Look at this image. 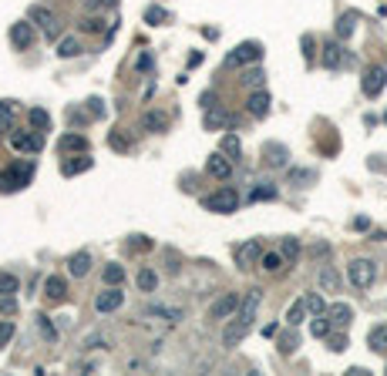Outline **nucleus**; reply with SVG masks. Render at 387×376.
<instances>
[{"instance_id":"1","label":"nucleus","mask_w":387,"mask_h":376,"mask_svg":"<svg viewBox=\"0 0 387 376\" xmlns=\"http://www.w3.org/2000/svg\"><path fill=\"white\" fill-rule=\"evenodd\" d=\"M31 178H34V165H31V162H24V165H10V169L0 171V191H3V195L20 191V188L31 185Z\"/></svg>"},{"instance_id":"2","label":"nucleus","mask_w":387,"mask_h":376,"mask_svg":"<svg viewBox=\"0 0 387 376\" xmlns=\"http://www.w3.org/2000/svg\"><path fill=\"white\" fill-rule=\"evenodd\" d=\"M347 279L354 289H370V285L377 282V263H374V259H350Z\"/></svg>"},{"instance_id":"3","label":"nucleus","mask_w":387,"mask_h":376,"mask_svg":"<svg viewBox=\"0 0 387 376\" xmlns=\"http://www.w3.org/2000/svg\"><path fill=\"white\" fill-rule=\"evenodd\" d=\"M202 208H206V212H215V215H232V212L239 208V191H236V188H219V191L202 198Z\"/></svg>"},{"instance_id":"4","label":"nucleus","mask_w":387,"mask_h":376,"mask_svg":"<svg viewBox=\"0 0 387 376\" xmlns=\"http://www.w3.org/2000/svg\"><path fill=\"white\" fill-rule=\"evenodd\" d=\"M263 57V44H256V40H243L229 57H226V64L229 68H246V64H256Z\"/></svg>"},{"instance_id":"5","label":"nucleus","mask_w":387,"mask_h":376,"mask_svg":"<svg viewBox=\"0 0 387 376\" xmlns=\"http://www.w3.org/2000/svg\"><path fill=\"white\" fill-rule=\"evenodd\" d=\"M259 302H263V292L259 289H250L243 299H239V309H236V320L243 322V326H250L256 322V316H259Z\"/></svg>"},{"instance_id":"6","label":"nucleus","mask_w":387,"mask_h":376,"mask_svg":"<svg viewBox=\"0 0 387 376\" xmlns=\"http://www.w3.org/2000/svg\"><path fill=\"white\" fill-rule=\"evenodd\" d=\"M10 148L17 155H38L44 148V138H40L38 128L34 132H10Z\"/></svg>"},{"instance_id":"7","label":"nucleus","mask_w":387,"mask_h":376,"mask_svg":"<svg viewBox=\"0 0 387 376\" xmlns=\"http://www.w3.org/2000/svg\"><path fill=\"white\" fill-rule=\"evenodd\" d=\"M34 40H38V31H34V20H17L14 27H10V44L17 47V51H27V47H34Z\"/></svg>"},{"instance_id":"8","label":"nucleus","mask_w":387,"mask_h":376,"mask_svg":"<svg viewBox=\"0 0 387 376\" xmlns=\"http://www.w3.org/2000/svg\"><path fill=\"white\" fill-rule=\"evenodd\" d=\"M121 306H125V292H121L118 285H108L105 292H98L95 296V309L101 313V316H105V313H118Z\"/></svg>"},{"instance_id":"9","label":"nucleus","mask_w":387,"mask_h":376,"mask_svg":"<svg viewBox=\"0 0 387 376\" xmlns=\"http://www.w3.org/2000/svg\"><path fill=\"white\" fill-rule=\"evenodd\" d=\"M31 20L38 24L40 31L47 34V38H58L61 34V20L54 10H47V7H31Z\"/></svg>"},{"instance_id":"10","label":"nucleus","mask_w":387,"mask_h":376,"mask_svg":"<svg viewBox=\"0 0 387 376\" xmlns=\"http://www.w3.org/2000/svg\"><path fill=\"white\" fill-rule=\"evenodd\" d=\"M361 88H364V94H367V97H377V94L387 88V71H384V68H377V64H370L367 71H364Z\"/></svg>"},{"instance_id":"11","label":"nucleus","mask_w":387,"mask_h":376,"mask_svg":"<svg viewBox=\"0 0 387 376\" xmlns=\"http://www.w3.org/2000/svg\"><path fill=\"white\" fill-rule=\"evenodd\" d=\"M206 171L213 175V178H219V182H226L232 175V158L226 155V151L219 148V151H213L209 158H206Z\"/></svg>"},{"instance_id":"12","label":"nucleus","mask_w":387,"mask_h":376,"mask_svg":"<svg viewBox=\"0 0 387 376\" xmlns=\"http://www.w3.org/2000/svg\"><path fill=\"white\" fill-rule=\"evenodd\" d=\"M236 265H243V269H250L252 263H259V256H263V239H250V242L236 245Z\"/></svg>"},{"instance_id":"13","label":"nucleus","mask_w":387,"mask_h":376,"mask_svg":"<svg viewBox=\"0 0 387 376\" xmlns=\"http://www.w3.org/2000/svg\"><path fill=\"white\" fill-rule=\"evenodd\" d=\"M236 309H239V296H236V292H222V296L209 306V316H213V320H229V316H236Z\"/></svg>"},{"instance_id":"14","label":"nucleus","mask_w":387,"mask_h":376,"mask_svg":"<svg viewBox=\"0 0 387 376\" xmlns=\"http://www.w3.org/2000/svg\"><path fill=\"white\" fill-rule=\"evenodd\" d=\"M320 61H324V68H327V71H337V68H344V64H347V51H344L337 40H327Z\"/></svg>"},{"instance_id":"15","label":"nucleus","mask_w":387,"mask_h":376,"mask_svg":"<svg viewBox=\"0 0 387 376\" xmlns=\"http://www.w3.org/2000/svg\"><path fill=\"white\" fill-rule=\"evenodd\" d=\"M270 91L266 88H256V91L250 94V101H246V111L252 114V118H266L270 114Z\"/></svg>"},{"instance_id":"16","label":"nucleus","mask_w":387,"mask_h":376,"mask_svg":"<svg viewBox=\"0 0 387 376\" xmlns=\"http://www.w3.org/2000/svg\"><path fill=\"white\" fill-rule=\"evenodd\" d=\"M91 265H95L91 252H88V249H81V252H75V256L68 259V272H71L75 279H84V276L91 272Z\"/></svg>"},{"instance_id":"17","label":"nucleus","mask_w":387,"mask_h":376,"mask_svg":"<svg viewBox=\"0 0 387 376\" xmlns=\"http://www.w3.org/2000/svg\"><path fill=\"white\" fill-rule=\"evenodd\" d=\"M169 125H172L169 111H145V118H142V128H145V132H152V134L169 132Z\"/></svg>"},{"instance_id":"18","label":"nucleus","mask_w":387,"mask_h":376,"mask_svg":"<svg viewBox=\"0 0 387 376\" xmlns=\"http://www.w3.org/2000/svg\"><path fill=\"white\" fill-rule=\"evenodd\" d=\"M44 296L51 302H64L68 299V279L64 276H47L44 279Z\"/></svg>"},{"instance_id":"19","label":"nucleus","mask_w":387,"mask_h":376,"mask_svg":"<svg viewBox=\"0 0 387 376\" xmlns=\"http://www.w3.org/2000/svg\"><path fill=\"white\" fill-rule=\"evenodd\" d=\"M145 316H155V320H165V322H182V309L179 306H162V302H149Z\"/></svg>"},{"instance_id":"20","label":"nucleus","mask_w":387,"mask_h":376,"mask_svg":"<svg viewBox=\"0 0 387 376\" xmlns=\"http://www.w3.org/2000/svg\"><path fill=\"white\" fill-rule=\"evenodd\" d=\"M327 316H330L333 326L344 329V326H350V320H354V306H347V302H333V306L327 309Z\"/></svg>"},{"instance_id":"21","label":"nucleus","mask_w":387,"mask_h":376,"mask_svg":"<svg viewBox=\"0 0 387 376\" xmlns=\"http://www.w3.org/2000/svg\"><path fill=\"white\" fill-rule=\"evenodd\" d=\"M259 265H263V272L280 276V272L287 269V256H283V252H263V256H259Z\"/></svg>"},{"instance_id":"22","label":"nucleus","mask_w":387,"mask_h":376,"mask_svg":"<svg viewBox=\"0 0 387 376\" xmlns=\"http://www.w3.org/2000/svg\"><path fill=\"white\" fill-rule=\"evenodd\" d=\"M246 333H250V326H243V322L232 316V322L222 329V343H226V346H236V343H243V339H246Z\"/></svg>"},{"instance_id":"23","label":"nucleus","mask_w":387,"mask_h":376,"mask_svg":"<svg viewBox=\"0 0 387 376\" xmlns=\"http://www.w3.org/2000/svg\"><path fill=\"white\" fill-rule=\"evenodd\" d=\"M367 346H370V353H387V326L384 322L374 326L367 333Z\"/></svg>"},{"instance_id":"24","label":"nucleus","mask_w":387,"mask_h":376,"mask_svg":"<svg viewBox=\"0 0 387 376\" xmlns=\"http://www.w3.org/2000/svg\"><path fill=\"white\" fill-rule=\"evenodd\" d=\"M202 125H206V132H219V128H226V125H229V114L226 111H219V108H209V111H206V118H202Z\"/></svg>"},{"instance_id":"25","label":"nucleus","mask_w":387,"mask_h":376,"mask_svg":"<svg viewBox=\"0 0 387 376\" xmlns=\"http://www.w3.org/2000/svg\"><path fill=\"white\" fill-rule=\"evenodd\" d=\"M307 313H310L307 299H296V302H293V306H290V309H287V326H290V329H296L300 322L307 320Z\"/></svg>"},{"instance_id":"26","label":"nucleus","mask_w":387,"mask_h":376,"mask_svg":"<svg viewBox=\"0 0 387 376\" xmlns=\"http://www.w3.org/2000/svg\"><path fill=\"white\" fill-rule=\"evenodd\" d=\"M263 155H266V162L276 165V169H280V165H287V158H290V151L283 148V145H276V141H270V145L263 148Z\"/></svg>"},{"instance_id":"27","label":"nucleus","mask_w":387,"mask_h":376,"mask_svg":"<svg viewBox=\"0 0 387 376\" xmlns=\"http://www.w3.org/2000/svg\"><path fill=\"white\" fill-rule=\"evenodd\" d=\"M101 279H105V285H121V282H125V265L108 263L101 269Z\"/></svg>"},{"instance_id":"28","label":"nucleus","mask_w":387,"mask_h":376,"mask_svg":"<svg viewBox=\"0 0 387 376\" xmlns=\"http://www.w3.org/2000/svg\"><path fill=\"white\" fill-rule=\"evenodd\" d=\"M58 148L64 151V155H68V151H88V138H84V134H64Z\"/></svg>"},{"instance_id":"29","label":"nucleus","mask_w":387,"mask_h":376,"mask_svg":"<svg viewBox=\"0 0 387 376\" xmlns=\"http://www.w3.org/2000/svg\"><path fill=\"white\" fill-rule=\"evenodd\" d=\"M135 282H138V289H142V292H155V289H158V276H155V269H138Z\"/></svg>"},{"instance_id":"30","label":"nucleus","mask_w":387,"mask_h":376,"mask_svg":"<svg viewBox=\"0 0 387 376\" xmlns=\"http://www.w3.org/2000/svg\"><path fill=\"white\" fill-rule=\"evenodd\" d=\"M27 121H31V128H38V132H47V128H51V114L44 111V108H31V111H27Z\"/></svg>"},{"instance_id":"31","label":"nucleus","mask_w":387,"mask_h":376,"mask_svg":"<svg viewBox=\"0 0 387 376\" xmlns=\"http://www.w3.org/2000/svg\"><path fill=\"white\" fill-rule=\"evenodd\" d=\"M330 329H333V322H330L327 313H324V316H313V322H310V333H313L317 339H327Z\"/></svg>"},{"instance_id":"32","label":"nucleus","mask_w":387,"mask_h":376,"mask_svg":"<svg viewBox=\"0 0 387 376\" xmlns=\"http://www.w3.org/2000/svg\"><path fill=\"white\" fill-rule=\"evenodd\" d=\"M17 289H20V279H17V276L0 269V296H17Z\"/></svg>"},{"instance_id":"33","label":"nucleus","mask_w":387,"mask_h":376,"mask_svg":"<svg viewBox=\"0 0 387 376\" xmlns=\"http://www.w3.org/2000/svg\"><path fill=\"white\" fill-rule=\"evenodd\" d=\"M14 128V101H0V134Z\"/></svg>"},{"instance_id":"34","label":"nucleus","mask_w":387,"mask_h":376,"mask_svg":"<svg viewBox=\"0 0 387 376\" xmlns=\"http://www.w3.org/2000/svg\"><path fill=\"white\" fill-rule=\"evenodd\" d=\"M320 289H327V292H337V289H340V276H337L330 265L320 269Z\"/></svg>"},{"instance_id":"35","label":"nucleus","mask_w":387,"mask_h":376,"mask_svg":"<svg viewBox=\"0 0 387 376\" xmlns=\"http://www.w3.org/2000/svg\"><path fill=\"white\" fill-rule=\"evenodd\" d=\"M303 299H307V306H310V313H313V316H324V313H327V302H324V296H317V292H307Z\"/></svg>"},{"instance_id":"36","label":"nucleus","mask_w":387,"mask_h":376,"mask_svg":"<svg viewBox=\"0 0 387 376\" xmlns=\"http://www.w3.org/2000/svg\"><path fill=\"white\" fill-rule=\"evenodd\" d=\"M58 54H61V57H75V54H81V40H77V38H64V40H61V47H58Z\"/></svg>"},{"instance_id":"37","label":"nucleus","mask_w":387,"mask_h":376,"mask_svg":"<svg viewBox=\"0 0 387 376\" xmlns=\"http://www.w3.org/2000/svg\"><path fill=\"white\" fill-rule=\"evenodd\" d=\"M88 169H91V158H84V155H81V162H64L61 165L64 175H77V171H88Z\"/></svg>"},{"instance_id":"38","label":"nucleus","mask_w":387,"mask_h":376,"mask_svg":"<svg viewBox=\"0 0 387 376\" xmlns=\"http://www.w3.org/2000/svg\"><path fill=\"white\" fill-rule=\"evenodd\" d=\"M38 329H40V336L47 339V343H54V339H58V329H54V322L47 320V316H38Z\"/></svg>"},{"instance_id":"39","label":"nucleus","mask_w":387,"mask_h":376,"mask_svg":"<svg viewBox=\"0 0 387 376\" xmlns=\"http://www.w3.org/2000/svg\"><path fill=\"white\" fill-rule=\"evenodd\" d=\"M222 151H226V155H229L232 162H236V158H239V151H243V145H239V138H236V134H226V138H222Z\"/></svg>"},{"instance_id":"40","label":"nucleus","mask_w":387,"mask_h":376,"mask_svg":"<svg viewBox=\"0 0 387 376\" xmlns=\"http://www.w3.org/2000/svg\"><path fill=\"white\" fill-rule=\"evenodd\" d=\"M290 182H296V185L317 182V171H310V169H290Z\"/></svg>"},{"instance_id":"41","label":"nucleus","mask_w":387,"mask_h":376,"mask_svg":"<svg viewBox=\"0 0 387 376\" xmlns=\"http://www.w3.org/2000/svg\"><path fill=\"white\" fill-rule=\"evenodd\" d=\"M252 202H263V198H276V185H270V182H263L259 188H252V195H250Z\"/></svg>"},{"instance_id":"42","label":"nucleus","mask_w":387,"mask_h":376,"mask_svg":"<svg viewBox=\"0 0 387 376\" xmlns=\"http://www.w3.org/2000/svg\"><path fill=\"white\" fill-rule=\"evenodd\" d=\"M296 346H300V336H296V333H287V336H280V353H283V357H290Z\"/></svg>"},{"instance_id":"43","label":"nucleus","mask_w":387,"mask_h":376,"mask_svg":"<svg viewBox=\"0 0 387 376\" xmlns=\"http://www.w3.org/2000/svg\"><path fill=\"white\" fill-rule=\"evenodd\" d=\"M14 333H17V326L10 320H0V346H7L10 339H14Z\"/></svg>"},{"instance_id":"44","label":"nucleus","mask_w":387,"mask_h":376,"mask_svg":"<svg viewBox=\"0 0 387 376\" xmlns=\"http://www.w3.org/2000/svg\"><path fill=\"white\" fill-rule=\"evenodd\" d=\"M243 81H246L250 88H263V81H266V75H263L259 68H250V71H246V77H243Z\"/></svg>"},{"instance_id":"45","label":"nucleus","mask_w":387,"mask_h":376,"mask_svg":"<svg viewBox=\"0 0 387 376\" xmlns=\"http://www.w3.org/2000/svg\"><path fill=\"white\" fill-rule=\"evenodd\" d=\"M17 313V299L14 296H0V316H14Z\"/></svg>"},{"instance_id":"46","label":"nucleus","mask_w":387,"mask_h":376,"mask_svg":"<svg viewBox=\"0 0 387 376\" xmlns=\"http://www.w3.org/2000/svg\"><path fill=\"white\" fill-rule=\"evenodd\" d=\"M283 256L293 263V259L300 256V242H296V239H283Z\"/></svg>"},{"instance_id":"47","label":"nucleus","mask_w":387,"mask_h":376,"mask_svg":"<svg viewBox=\"0 0 387 376\" xmlns=\"http://www.w3.org/2000/svg\"><path fill=\"white\" fill-rule=\"evenodd\" d=\"M165 17H169V14H165L162 7H149V10H145V20H149V24H162Z\"/></svg>"},{"instance_id":"48","label":"nucleus","mask_w":387,"mask_h":376,"mask_svg":"<svg viewBox=\"0 0 387 376\" xmlns=\"http://www.w3.org/2000/svg\"><path fill=\"white\" fill-rule=\"evenodd\" d=\"M350 31H354V17H340V24H337V34H340V38H347Z\"/></svg>"},{"instance_id":"49","label":"nucleus","mask_w":387,"mask_h":376,"mask_svg":"<svg viewBox=\"0 0 387 376\" xmlns=\"http://www.w3.org/2000/svg\"><path fill=\"white\" fill-rule=\"evenodd\" d=\"M327 339H330V350H333V353L347 350V336H327Z\"/></svg>"},{"instance_id":"50","label":"nucleus","mask_w":387,"mask_h":376,"mask_svg":"<svg viewBox=\"0 0 387 376\" xmlns=\"http://www.w3.org/2000/svg\"><path fill=\"white\" fill-rule=\"evenodd\" d=\"M88 104H91V114H105V101H98V97H91V101H88Z\"/></svg>"},{"instance_id":"51","label":"nucleus","mask_w":387,"mask_h":376,"mask_svg":"<svg viewBox=\"0 0 387 376\" xmlns=\"http://www.w3.org/2000/svg\"><path fill=\"white\" fill-rule=\"evenodd\" d=\"M84 31H91V34H95V31H101V20H98V17L84 20Z\"/></svg>"},{"instance_id":"52","label":"nucleus","mask_w":387,"mask_h":376,"mask_svg":"<svg viewBox=\"0 0 387 376\" xmlns=\"http://www.w3.org/2000/svg\"><path fill=\"white\" fill-rule=\"evenodd\" d=\"M347 373H350V376H367V370H364V366H350Z\"/></svg>"},{"instance_id":"53","label":"nucleus","mask_w":387,"mask_h":376,"mask_svg":"<svg viewBox=\"0 0 387 376\" xmlns=\"http://www.w3.org/2000/svg\"><path fill=\"white\" fill-rule=\"evenodd\" d=\"M105 3H115V0H105Z\"/></svg>"}]
</instances>
